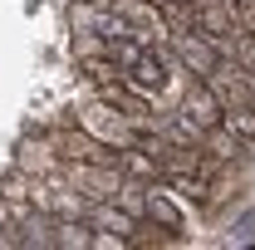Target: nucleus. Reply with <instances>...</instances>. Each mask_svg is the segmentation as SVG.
I'll list each match as a JSON object with an SVG mask.
<instances>
[{
    "instance_id": "f257e3e1",
    "label": "nucleus",
    "mask_w": 255,
    "mask_h": 250,
    "mask_svg": "<svg viewBox=\"0 0 255 250\" xmlns=\"http://www.w3.org/2000/svg\"><path fill=\"white\" fill-rule=\"evenodd\" d=\"M167 44H172V54L187 64L191 74H201V79H206V74H211V69L221 64L216 44H211V39H206L201 30H172V39H167Z\"/></svg>"
},
{
    "instance_id": "f03ea898",
    "label": "nucleus",
    "mask_w": 255,
    "mask_h": 250,
    "mask_svg": "<svg viewBox=\"0 0 255 250\" xmlns=\"http://www.w3.org/2000/svg\"><path fill=\"white\" fill-rule=\"evenodd\" d=\"M142 221H157V226H167V231L182 226V211L172 206V196H167L157 182H147V211H142Z\"/></svg>"
},
{
    "instance_id": "7ed1b4c3",
    "label": "nucleus",
    "mask_w": 255,
    "mask_h": 250,
    "mask_svg": "<svg viewBox=\"0 0 255 250\" xmlns=\"http://www.w3.org/2000/svg\"><path fill=\"white\" fill-rule=\"evenodd\" d=\"M251 34H255V30H251Z\"/></svg>"
}]
</instances>
